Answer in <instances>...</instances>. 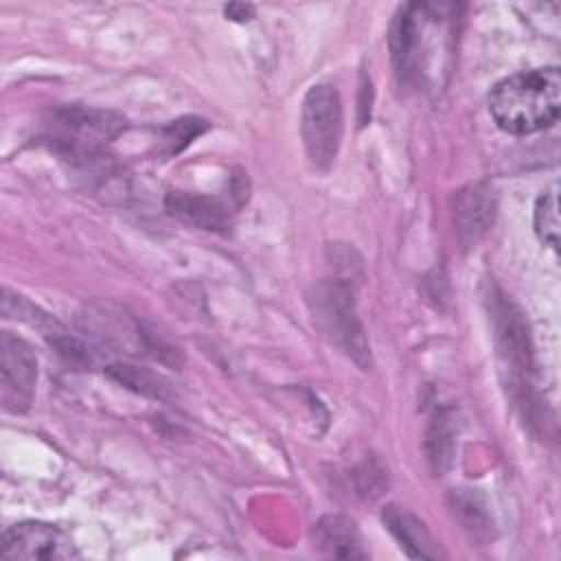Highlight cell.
<instances>
[{
    "label": "cell",
    "mask_w": 561,
    "mask_h": 561,
    "mask_svg": "<svg viewBox=\"0 0 561 561\" xmlns=\"http://www.w3.org/2000/svg\"><path fill=\"white\" fill-rule=\"evenodd\" d=\"M2 313L7 318H18L28 322L31 327H44V324H55V320H50L44 311H39L35 305H31L28 300H24L22 296H11L9 289H4V298H2Z\"/></svg>",
    "instance_id": "e0dca14e"
},
{
    "label": "cell",
    "mask_w": 561,
    "mask_h": 561,
    "mask_svg": "<svg viewBox=\"0 0 561 561\" xmlns=\"http://www.w3.org/2000/svg\"><path fill=\"white\" fill-rule=\"evenodd\" d=\"M559 110L561 72L557 66L511 75L502 79L489 96V112L495 125L515 136L550 127Z\"/></svg>",
    "instance_id": "6da1fadb"
},
{
    "label": "cell",
    "mask_w": 561,
    "mask_h": 561,
    "mask_svg": "<svg viewBox=\"0 0 561 561\" xmlns=\"http://www.w3.org/2000/svg\"><path fill=\"white\" fill-rule=\"evenodd\" d=\"M167 210L202 230L226 232L230 228V213L226 210V206L204 195L173 191L167 195Z\"/></svg>",
    "instance_id": "7c38bea8"
},
{
    "label": "cell",
    "mask_w": 561,
    "mask_h": 561,
    "mask_svg": "<svg viewBox=\"0 0 561 561\" xmlns=\"http://www.w3.org/2000/svg\"><path fill=\"white\" fill-rule=\"evenodd\" d=\"M2 557L7 559H72V539L57 526L44 522H20L4 530Z\"/></svg>",
    "instance_id": "ba28073f"
},
{
    "label": "cell",
    "mask_w": 561,
    "mask_h": 561,
    "mask_svg": "<svg viewBox=\"0 0 561 561\" xmlns=\"http://www.w3.org/2000/svg\"><path fill=\"white\" fill-rule=\"evenodd\" d=\"M313 546L335 559H364L366 550L362 546L357 526L344 515H324L313 526Z\"/></svg>",
    "instance_id": "8fae6325"
},
{
    "label": "cell",
    "mask_w": 561,
    "mask_h": 561,
    "mask_svg": "<svg viewBox=\"0 0 561 561\" xmlns=\"http://www.w3.org/2000/svg\"><path fill=\"white\" fill-rule=\"evenodd\" d=\"M313 324L340 346L359 368L370 366V346L364 327L355 313L353 287L344 278L322 280L309 291Z\"/></svg>",
    "instance_id": "3957f363"
},
{
    "label": "cell",
    "mask_w": 561,
    "mask_h": 561,
    "mask_svg": "<svg viewBox=\"0 0 561 561\" xmlns=\"http://www.w3.org/2000/svg\"><path fill=\"white\" fill-rule=\"evenodd\" d=\"M208 129V123L195 116H186V118H178L171 125H167L162 129L164 142L169 145V153H178L182 151L191 140H195L202 131Z\"/></svg>",
    "instance_id": "2e32d148"
},
{
    "label": "cell",
    "mask_w": 561,
    "mask_h": 561,
    "mask_svg": "<svg viewBox=\"0 0 561 561\" xmlns=\"http://www.w3.org/2000/svg\"><path fill=\"white\" fill-rule=\"evenodd\" d=\"M451 511L458 515L462 528L476 539L491 537V515L486 511L484 500L471 489H458L451 493Z\"/></svg>",
    "instance_id": "5bb4252c"
},
{
    "label": "cell",
    "mask_w": 561,
    "mask_h": 561,
    "mask_svg": "<svg viewBox=\"0 0 561 561\" xmlns=\"http://www.w3.org/2000/svg\"><path fill=\"white\" fill-rule=\"evenodd\" d=\"M342 101L331 83H316L302 99L300 134L309 160L327 171L340 149L342 140Z\"/></svg>",
    "instance_id": "5b68a950"
},
{
    "label": "cell",
    "mask_w": 561,
    "mask_h": 561,
    "mask_svg": "<svg viewBox=\"0 0 561 561\" xmlns=\"http://www.w3.org/2000/svg\"><path fill=\"white\" fill-rule=\"evenodd\" d=\"M110 373L125 386L138 390V392H145V394H162V388H160V379L153 377L151 373L142 370V368H136V366H127V364H116L110 368Z\"/></svg>",
    "instance_id": "ac0fdd59"
},
{
    "label": "cell",
    "mask_w": 561,
    "mask_h": 561,
    "mask_svg": "<svg viewBox=\"0 0 561 561\" xmlns=\"http://www.w3.org/2000/svg\"><path fill=\"white\" fill-rule=\"evenodd\" d=\"M454 4H408L390 26V53L401 81L421 79L434 44L449 46L456 18Z\"/></svg>",
    "instance_id": "7a4b0ae2"
},
{
    "label": "cell",
    "mask_w": 561,
    "mask_h": 561,
    "mask_svg": "<svg viewBox=\"0 0 561 561\" xmlns=\"http://www.w3.org/2000/svg\"><path fill=\"white\" fill-rule=\"evenodd\" d=\"M495 197L486 184H469L454 197V224L462 245L476 243L493 224Z\"/></svg>",
    "instance_id": "9c48e42d"
},
{
    "label": "cell",
    "mask_w": 561,
    "mask_h": 561,
    "mask_svg": "<svg viewBox=\"0 0 561 561\" xmlns=\"http://www.w3.org/2000/svg\"><path fill=\"white\" fill-rule=\"evenodd\" d=\"M125 127L127 121L112 110L70 105L53 114L46 140L61 156L88 162L96 158L121 131H125Z\"/></svg>",
    "instance_id": "277c9868"
},
{
    "label": "cell",
    "mask_w": 561,
    "mask_h": 561,
    "mask_svg": "<svg viewBox=\"0 0 561 561\" xmlns=\"http://www.w3.org/2000/svg\"><path fill=\"white\" fill-rule=\"evenodd\" d=\"M383 524L392 533V537L399 541V546L405 550L412 559H438L443 557V550L430 528L408 508L399 504H390L383 511Z\"/></svg>",
    "instance_id": "30bf717a"
},
{
    "label": "cell",
    "mask_w": 561,
    "mask_h": 561,
    "mask_svg": "<svg viewBox=\"0 0 561 561\" xmlns=\"http://www.w3.org/2000/svg\"><path fill=\"white\" fill-rule=\"evenodd\" d=\"M456 416L454 410L443 408L436 410V414L430 421L427 427V436H425V449H427V458L430 465L436 473H443L454 458V436H456Z\"/></svg>",
    "instance_id": "4fadbf2b"
},
{
    "label": "cell",
    "mask_w": 561,
    "mask_h": 561,
    "mask_svg": "<svg viewBox=\"0 0 561 561\" xmlns=\"http://www.w3.org/2000/svg\"><path fill=\"white\" fill-rule=\"evenodd\" d=\"M489 311L495 329L497 351L504 364L511 366L513 375L524 377L533 366V346L522 311L500 289L491 291Z\"/></svg>",
    "instance_id": "52a82bcc"
},
{
    "label": "cell",
    "mask_w": 561,
    "mask_h": 561,
    "mask_svg": "<svg viewBox=\"0 0 561 561\" xmlns=\"http://www.w3.org/2000/svg\"><path fill=\"white\" fill-rule=\"evenodd\" d=\"M224 13H226V18H230L234 22H248L254 15V7L245 4V2H230L224 7Z\"/></svg>",
    "instance_id": "d6986e66"
},
{
    "label": "cell",
    "mask_w": 561,
    "mask_h": 561,
    "mask_svg": "<svg viewBox=\"0 0 561 561\" xmlns=\"http://www.w3.org/2000/svg\"><path fill=\"white\" fill-rule=\"evenodd\" d=\"M535 232L546 245L557 248V243H559V199H557L554 191L543 193L535 204Z\"/></svg>",
    "instance_id": "9a60e30c"
},
{
    "label": "cell",
    "mask_w": 561,
    "mask_h": 561,
    "mask_svg": "<svg viewBox=\"0 0 561 561\" xmlns=\"http://www.w3.org/2000/svg\"><path fill=\"white\" fill-rule=\"evenodd\" d=\"M37 359L33 348L11 331L0 335V401L7 412H24L35 392Z\"/></svg>",
    "instance_id": "8992f818"
}]
</instances>
